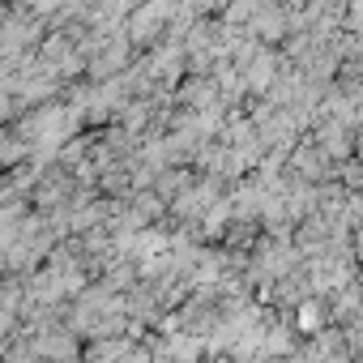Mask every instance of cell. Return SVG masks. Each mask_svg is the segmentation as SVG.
<instances>
[{
	"instance_id": "cell-1",
	"label": "cell",
	"mask_w": 363,
	"mask_h": 363,
	"mask_svg": "<svg viewBox=\"0 0 363 363\" xmlns=\"http://www.w3.org/2000/svg\"><path fill=\"white\" fill-rule=\"evenodd\" d=\"M171 316H175V329L179 333H193V337L206 342L218 329V320H223V295L214 286H201V291H193L184 303H179Z\"/></svg>"
},
{
	"instance_id": "cell-2",
	"label": "cell",
	"mask_w": 363,
	"mask_h": 363,
	"mask_svg": "<svg viewBox=\"0 0 363 363\" xmlns=\"http://www.w3.org/2000/svg\"><path fill=\"white\" fill-rule=\"evenodd\" d=\"M73 193H77L73 171H65L60 162H48L43 175H39V184H35V193H30V210L35 214H60L73 201Z\"/></svg>"
},
{
	"instance_id": "cell-3",
	"label": "cell",
	"mask_w": 363,
	"mask_h": 363,
	"mask_svg": "<svg viewBox=\"0 0 363 363\" xmlns=\"http://www.w3.org/2000/svg\"><path fill=\"white\" fill-rule=\"evenodd\" d=\"M171 13H175L171 0H162V5H141V9H133V13H128L124 35H128V43H133V52H137V56H141V52H150L154 43H162Z\"/></svg>"
},
{
	"instance_id": "cell-4",
	"label": "cell",
	"mask_w": 363,
	"mask_h": 363,
	"mask_svg": "<svg viewBox=\"0 0 363 363\" xmlns=\"http://www.w3.org/2000/svg\"><path fill=\"white\" fill-rule=\"evenodd\" d=\"M308 141H312L325 158H333L337 167L354 158V124H346V120H329V116H320V120L312 124Z\"/></svg>"
},
{
	"instance_id": "cell-5",
	"label": "cell",
	"mask_w": 363,
	"mask_h": 363,
	"mask_svg": "<svg viewBox=\"0 0 363 363\" xmlns=\"http://www.w3.org/2000/svg\"><path fill=\"white\" fill-rule=\"evenodd\" d=\"M286 167L303 179V184H312V189H320V184H333L337 179V162L333 158H325L308 137H299V145L291 150V158H286Z\"/></svg>"
},
{
	"instance_id": "cell-6",
	"label": "cell",
	"mask_w": 363,
	"mask_h": 363,
	"mask_svg": "<svg viewBox=\"0 0 363 363\" xmlns=\"http://www.w3.org/2000/svg\"><path fill=\"white\" fill-rule=\"evenodd\" d=\"M248 35L261 48H282L286 35H291V9L286 5H257V13L248 22Z\"/></svg>"
},
{
	"instance_id": "cell-7",
	"label": "cell",
	"mask_w": 363,
	"mask_h": 363,
	"mask_svg": "<svg viewBox=\"0 0 363 363\" xmlns=\"http://www.w3.org/2000/svg\"><path fill=\"white\" fill-rule=\"evenodd\" d=\"M299 350H303L308 363H354V354H350V346H346V333H342L337 325L312 333Z\"/></svg>"
},
{
	"instance_id": "cell-8",
	"label": "cell",
	"mask_w": 363,
	"mask_h": 363,
	"mask_svg": "<svg viewBox=\"0 0 363 363\" xmlns=\"http://www.w3.org/2000/svg\"><path fill=\"white\" fill-rule=\"evenodd\" d=\"M175 107H179V111H210V107H223L214 77H184V82L175 86Z\"/></svg>"
},
{
	"instance_id": "cell-9",
	"label": "cell",
	"mask_w": 363,
	"mask_h": 363,
	"mask_svg": "<svg viewBox=\"0 0 363 363\" xmlns=\"http://www.w3.org/2000/svg\"><path fill=\"white\" fill-rule=\"evenodd\" d=\"M278 69H282V52H278V48H261V52L252 56V65L244 69V86H248V99H265V90L274 86Z\"/></svg>"
},
{
	"instance_id": "cell-10",
	"label": "cell",
	"mask_w": 363,
	"mask_h": 363,
	"mask_svg": "<svg viewBox=\"0 0 363 363\" xmlns=\"http://www.w3.org/2000/svg\"><path fill=\"white\" fill-rule=\"evenodd\" d=\"M197 179H201V175H197V167H167V171H158V175H154V189H150V193H154L162 206H171L175 197H184V193L197 184Z\"/></svg>"
},
{
	"instance_id": "cell-11",
	"label": "cell",
	"mask_w": 363,
	"mask_h": 363,
	"mask_svg": "<svg viewBox=\"0 0 363 363\" xmlns=\"http://www.w3.org/2000/svg\"><path fill=\"white\" fill-rule=\"evenodd\" d=\"M137 350L133 337H107V342H86L82 346V363H128Z\"/></svg>"
},
{
	"instance_id": "cell-12",
	"label": "cell",
	"mask_w": 363,
	"mask_h": 363,
	"mask_svg": "<svg viewBox=\"0 0 363 363\" xmlns=\"http://www.w3.org/2000/svg\"><path fill=\"white\" fill-rule=\"evenodd\" d=\"M291 325H295V333H308V337H312V333L329 329L333 320H329V308H325V299H316V295H312V299H303V303L291 312Z\"/></svg>"
},
{
	"instance_id": "cell-13",
	"label": "cell",
	"mask_w": 363,
	"mask_h": 363,
	"mask_svg": "<svg viewBox=\"0 0 363 363\" xmlns=\"http://www.w3.org/2000/svg\"><path fill=\"white\" fill-rule=\"evenodd\" d=\"M342 30L363 39V5H346V18H342Z\"/></svg>"
},
{
	"instance_id": "cell-14",
	"label": "cell",
	"mask_w": 363,
	"mask_h": 363,
	"mask_svg": "<svg viewBox=\"0 0 363 363\" xmlns=\"http://www.w3.org/2000/svg\"><path fill=\"white\" fill-rule=\"evenodd\" d=\"M342 333H346V346H350V354H363V320H354V325H346Z\"/></svg>"
},
{
	"instance_id": "cell-15",
	"label": "cell",
	"mask_w": 363,
	"mask_h": 363,
	"mask_svg": "<svg viewBox=\"0 0 363 363\" xmlns=\"http://www.w3.org/2000/svg\"><path fill=\"white\" fill-rule=\"evenodd\" d=\"M350 252H354V261H359V269H363V223H359L354 235H350Z\"/></svg>"
},
{
	"instance_id": "cell-16",
	"label": "cell",
	"mask_w": 363,
	"mask_h": 363,
	"mask_svg": "<svg viewBox=\"0 0 363 363\" xmlns=\"http://www.w3.org/2000/svg\"><path fill=\"white\" fill-rule=\"evenodd\" d=\"M354 162H363V124L354 128Z\"/></svg>"
},
{
	"instance_id": "cell-17",
	"label": "cell",
	"mask_w": 363,
	"mask_h": 363,
	"mask_svg": "<svg viewBox=\"0 0 363 363\" xmlns=\"http://www.w3.org/2000/svg\"><path fill=\"white\" fill-rule=\"evenodd\" d=\"M354 363H363V354H354Z\"/></svg>"
}]
</instances>
